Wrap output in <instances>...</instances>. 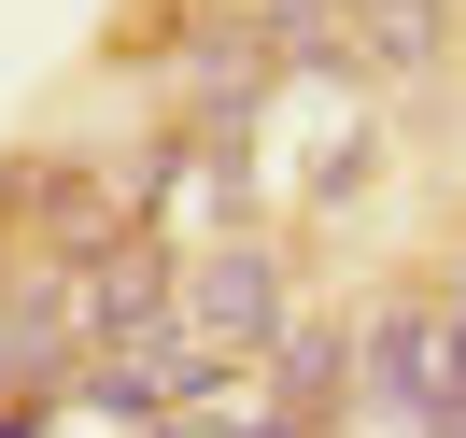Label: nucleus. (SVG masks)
Here are the masks:
<instances>
[{"instance_id": "f257e3e1", "label": "nucleus", "mask_w": 466, "mask_h": 438, "mask_svg": "<svg viewBox=\"0 0 466 438\" xmlns=\"http://www.w3.org/2000/svg\"><path fill=\"white\" fill-rule=\"evenodd\" d=\"M283 325L297 311H283V255H268V240H212V255L184 269V340H198V353L240 368V353H268Z\"/></svg>"}, {"instance_id": "f03ea898", "label": "nucleus", "mask_w": 466, "mask_h": 438, "mask_svg": "<svg viewBox=\"0 0 466 438\" xmlns=\"http://www.w3.org/2000/svg\"><path fill=\"white\" fill-rule=\"evenodd\" d=\"M438 29H452V0H368V15H353V57L424 71V57H438Z\"/></svg>"}, {"instance_id": "7ed1b4c3", "label": "nucleus", "mask_w": 466, "mask_h": 438, "mask_svg": "<svg viewBox=\"0 0 466 438\" xmlns=\"http://www.w3.org/2000/svg\"><path fill=\"white\" fill-rule=\"evenodd\" d=\"M353 368V340L339 325H283V340H268V382H283V410H325V382Z\"/></svg>"}]
</instances>
